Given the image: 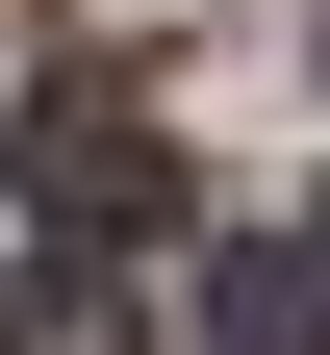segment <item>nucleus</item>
<instances>
[{"label":"nucleus","mask_w":330,"mask_h":355,"mask_svg":"<svg viewBox=\"0 0 330 355\" xmlns=\"http://www.w3.org/2000/svg\"><path fill=\"white\" fill-rule=\"evenodd\" d=\"M204 330H229V355H330V279H305V229H254V254H229V304H204Z\"/></svg>","instance_id":"nucleus-3"},{"label":"nucleus","mask_w":330,"mask_h":355,"mask_svg":"<svg viewBox=\"0 0 330 355\" xmlns=\"http://www.w3.org/2000/svg\"><path fill=\"white\" fill-rule=\"evenodd\" d=\"M305 279H330V203H305Z\"/></svg>","instance_id":"nucleus-4"},{"label":"nucleus","mask_w":330,"mask_h":355,"mask_svg":"<svg viewBox=\"0 0 330 355\" xmlns=\"http://www.w3.org/2000/svg\"><path fill=\"white\" fill-rule=\"evenodd\" d=\"M0 355H153V279L127 254H26L0 279Z\"/></svg>","instance_id":"nucleus-2"},{"label":"nucleus","mask_w":330,"mask_h":355,"mask_svg":"<svg viewBox=\"0 0 330 355\" xmlns=\"http://www.w3.org/2000/svg\"><path fill=\"white\" fill-rule=\"evenodd\" d=\"M26 178H51V229H76V254H127V229L178 203V153H153V127H102V102H51V127H26Z\"/></svg>","instance_id":"nucleus-1"}]
</instances>
